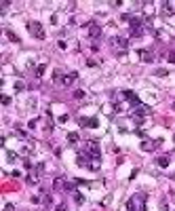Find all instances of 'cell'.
<instances>
[{
    "mask_svg": "<svg viewBox=\"0 0 175 211\" xmlns=\"http://www.w3.org/2000/svg\"><path fill=\"white\" fill-rule=\"evenodd\" d=\"M127 211H146V194H135L129 198Z\"/></svg>",
    "mask_w": 175,
    "mask_h": 211,
    "instance_id": "1",
    "label": "cell"
},
{
    "mask_svg": "<svg viewBox=\"0 0 175 211\" xmlns=\"http://www.w3.org/2000/svg\"><path fill=\"white\" fill-rule=\"evenodd\" d=\"M84 154H89L93 161H101V150H99V146H97V142H86V146H84Z\"/></svg>",
    "mask_w": 175,
    "mask_h": 211,
    "instance_id": "2",
    "label": "cell"
},
{
    "mask_svg": "<svg viewBox=\"0 0 175 211\" xmlns=\"http://www.w3.org/2000/svg\"><path fill=\"white\" fill-rule=\"evenodd\" d=\"M28 30H30V34H32L34 38H38V40L45 38V30H42V25H40L38 21H30V23H28Z\"/></svg>",
    "mask_w": 175,
    "mask_h": 211,
    "instance_id": "3",
    "label": "cell"
},
{
    "mask_svg": "<svg viewBox=\"0 0 175 211\" xmlns=\"http://www.w3.org/2000/svg\"><path fill=\"white\" fill-rule=\"evenodd\" d=\"M122 97H125V99H129L131 103H133V108L142 103V101H139V97H137V95H135L133 91H122Z\"/></svg>",
    "mask_w": 175,
    "mask_h": 211,
    "instance_id": "4",
    "label": "cell"
},
{
    "mask_svg": "<svg viewBox=\"0 0 175 211\" xmlns=\"http://www.w3.org/2000/svg\"><path fill=\"white\" fill-rule=\"evenodd\" d=\"M89 36H91V38H99V36H101V25L89 23Z\"/></svg>",
    "mask_w": 175,
    "mask_h": 211,
    "instance_id": "5",
    "label": "cell"
},
{
    "mask_svg": "<svg viewBox=\"0 0 175 211\" xmlns=\"http://www.w3.org/2000/svg\"><path fill=\"white\" fill-rule=\"evenodd\" d=\"M78 122H80V127H91V129H95V127L99 125V120L95 118V116H93V118H80Z\"/></svg>",
    "mask_w": 175,
    "mask_h": 211,
    "instance_id": "6",
    "label": "cell"
},
{
    "mask_svg": "<svg viewBox=\"0 0 175 211\" xmlns=\"http://www.w3.org/2000/svg\"><path fill=\"white\" fill-rule=\"evenodd\" d=\"M112 42H114V47H118V49H122V51L129 47V40H127V38H122V36H116Z\"/></svg>",
    "mask_w": 175,
    "mask_h": 211,
    "instance_id": "7",
    "label": "cell"
},
{
    "mask_svg": "<svg viewBox=\"0 0 175 211\" xmlns=\"http://www.w3.org/2000/svg\"><path fill=\"white\" fill-rule=\"evenodd\" d=\"M137 55L142 57V61H146V64L154 61V59H152V53H150V51H146V49H139V51H137Z\"/></svg>",
    "mask_w": 175,
    "mask_h": 211,
    "instance_id": "8",
    "label": "cell"
},
{
    "mask_svg": "<svg viewBox=\"0 0 175 211\" xmlns=\"http://www.w3.org/2000/svg\"><path fill=\"white\" fill-rule=\"evenodd\" d=\"M135 116H139V118H142L144 116V114H148V112H150V108H148V106H144V103H139V106H135Z\"/></svg>",
    "mask_w": 175,
    "mask_h": 211,
    "instance_id": "9",
    "label": "cell"
},
{
    "mask_svg": "<svg viewBox=\"0 0 175 211\" xmlns=\"http://www.w3.org/2000/svg\"><path fill=\"white\" fill-rule=\"evenodd\" d=\"M76 78H78V72H70L66 78H61V82H63L66 87H70V85H72V82L76 80Z\"/></svg>",
    "mask_w": 175,
    "mask_h": 211,
    "instance_id": "10",
    "label": "cell"
},
{
    "mask_svg": "<svg viewBox=\"0 0 175 211\" xmlns=\"http://www.w3.org/2000/svg\"><path fill=\"white\" fill-rule=\"evenodd\" d=\"M156 163H158L160 169H167V167H169V156H158V158H156Z\"/></svg>",
    "mask_w": 175,
    "mask_h": 211,
    "instance_id": "11",
    "label": "cell"
},
{
    "mask_svg": "<svg viewBox=\"0 0 175 211\" xmlns=\"http://www.w3.org/2000/svg\"><path fill=\"white\" fill-rule=\"evenodd\" d=\"M154 148H156V144H152V142H142V150H146V152L154 150Z\"/></svg>",
    "mask_w": 175,
    "mask_h": 211,
    "instance_id": "12",
    "label": "cell"
},
{
    "mask_svg": "<svg viewBox=\"0 0 175 211\" xmlns=\"http://www.w3.org/2000/svg\"><path fill=\"white\" fill-rule=\"evenodd\" d=\"M74 201H76V205H82V203H84V196L76 190V192H74Z\"/></svg>",
    "mask_w": 175,
    "mask_h": 211,
    "instance_id": "13",
    "label": "cell"
},
{
    "mask_svg": "<svg viewBox=\"0 0 175 211\" xmlns=\"http://www.w3.org/2000/svg\"><path fill=\"white\" fill-rule=\"evenodd\" d=\"M53 188H55V190H59V188H66V182H63V180H59V177H57V180L53 182Z\"/></svg>",
    "mask_w": 175,
    "mask_h": 211,
    "instance_id": "14",
    "label": "cell"
},
{
    "mask_svg": "<svg viewBox=\"0 0 175 211\" xmlns=\"http://www.w3.org/2000/svg\"><path fill=\"white\" fill-rule=\"evenodd\" d=\"M68 142L70 144H76L78 142V133H68Z\"/></svg>",
    "mask_w": 175,
    "mask_h": 211,
    "instance_id": "15",
    "label": "cell"
},
{
    "mask_svg": "<svg viewBox=\"0 0 175 211\" xmlns=\"http://www.w3.org/2000/svg\"><path fill=\"white\" fill-rule=\"evenodd\" d=\"M45 70H47V66H45V64H40V66H38V68H36V76H38V78H40V76H42V74H45Z\"/></svg>",
    "mask_w": 175,
    "mask_h": 211,
    "instance_id": "16",
    "label": "cell"
},
{
    "mask_svg": "<svg viewBox=\"0 0 175 211\" xmlns=\"http://www.w3.org/2000/svg\"><path fill=\"white\" fill-rule=\"evenodd\" d=\"M154 76H167V70H165V68H158V70L154 72Z\"/></svg>",
    "mask_w": 175,
    "mask_h": 211,
    "instance_id": "17",
    "label": "cell"
},
{
    "mask_svg": "<svg viewBox=\"0 0 175 211\" xmlns=\"http://www.w3.org/2000/svg\"><path fill=\"white\" fill-rule=\"evenodd\" d=\"M74 97H76V99H82V97H84V91H82V89L74 91Z\"/></svg>",
    "mask_w": 175,
    "mask_h": 211,
    "instance_id": "18",
    "label": "cell"
},
{
    "mask_svg": "<svg viewBox=\"0 0 175 211\" xmlns=\"http://www.w3.org/2000/svg\"><path fill=\"white\" fill-rule=\"evenodd\" d=\"M167 61H169V64H175V51H171L167 55Z\"/></svg>",
    "mask_w": 175,
    "mask_h": 211,
    "instance_id": "19",
    "label": "cell"
},
{
    "mask_svg": "<svg viewBox=\"0 0 175 211\" xmlns=\"http://www.w3.org/2000/svg\"><path fill=\"white\" fill-rule=\"evenodd\" d=\"M6 36H8V38H11L13 42H19V38H17V36H15V34H13V32H6Z\"/></svg>",
    "mask_w": 175,
    "mask_h": 211,
    "instance_id": "20",
    "label": "cell"
},
{
    "mask_svg": "<svg viewBox=\"0 0 175 211\" xmlns=\"http://www.w3.org/2000/svg\"><path fill=\"white\" fill-rule=\"evenodd\" d=\"M53 80H61V72H59V70L53 72Z\"/></svg>",
    "mask_w": 175,
    "mask_h": 211,
    "instance_id": "21",
    "label": "cell"
},
{
    "mask_svg": "<svg viewBox=\"0 0 175 211\" xmlns=\"http://www.w3.org/2000/svg\"><path fill=\"white\" fill-rule=\"evenodd\" d=\"M15 91H23V82H15Z\"/></svg>",
    "mask_w": 175,
    "mask_h": 211,
    "instance_id": "22",
    "label": "cell"
},
{
    "mask_svg": "<svg viewBox=\"0 0 175 211\" xmlns=\"http://www.w3.org/2000/svg\"><path fill=\"white\" fill-rule=\"evenodd\" d=\"M59 122H68V114H61V116H59Z\"/></svg>",
    "mask_w": 175,
    "mask_h": 211,
    "instance_id": "23",
    "label": "cell"
},
{
    "mask_svg": "<svg viewBox=\"0 0 175 211\" xmlns=\"http://www.w3.org/2000/svg\"><path fill=\"white\" fill-rule=\"evenodd\" d=\"M2 103H4V106H8V103H11V97H6V95H4V97H2Z\"/></svg>",
    "mask_w": 175,
    "mask_h": 211,
    "instance_id": "24",
    "label": "cell"
},
{
    "mask_svg": "<svg viewBox=\"0 0 175 211\" xmlns=\"http://www.w3.org/2000/svg\"><path fill=\"white\" fill-rule=\"evenodd\" d=\"M4 211H15V205H11V203H8V205L4 207Z\"/></svg>",
    "mask_w": 175,
    "mask_h": 211,
    "instance_id": "25",
    "label": "cell"
},
{
    "mask_svg": "<svg viewBox=\"0 0 175 211\" xmlns=\"http://www.w3.org/2000/svg\"><path fill=\"white\" fill-rule=\"evenodd\" d=\"M55 211H66V205H63V203L57 205V207H55Z\"/></svg>",
    "mask_w": 175,
    "mask_h": 211,
    "instance_id": "26",
    "label": "cell"
},
{
    "mask_svg": "<svg viewBox=\"0 0 175 211\" xmlns=\"http://www.w3.org/2000/svg\"><path fill=\"white\" fill-rule=\"evenodd\" d=\"M160 211H167V203H165V201L160 203Z\"/></svg>",
    "mask_w": 175,
    "mask_h": 211,
    "instance_id": "27",
    "label": "cell"
},
{
    "mask_svg": "<svg viewBox=\"0 0 175 211\" xmlns=\"http://www.w3.org/2000/svg\"><path fill=\"white\" fill-rule=\"evenodd\" d=\"M173 139H175V135H173Z\"/></svg>",
    "mask_w": 175,
    "mask_h": 211,
    "instance_id": "28",
    "label": "cell"
}]
</instances>
